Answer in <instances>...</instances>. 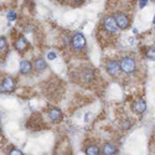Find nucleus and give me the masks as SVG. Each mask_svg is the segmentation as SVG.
I'll return each instance as SVG.
<instances>
[{"label": "nucleus", "mask_w": 155, "mask_h": 155, "mask_svg": "<svg viewBox=\"0 0 155 155\" xmlns=\"http://www.w3.org/2000/svg\"><path fill=\"white\" fill-rule=\"evenodd\" d=\"M119 67H120V70H122L124 73L129 74V73H133V72L135 71L137 63H135V61H134L132 57H124V58H122V61H120Z\"/></svg>", "instance_id": "obj_1"}, {"label": "nucleus", "mask_w": 155, "mask_h": 155, "mask_svg": "<svg viewBox=\"0 0 155 155\" xmlns=\"http://www.w3.org/2000/svg\"><path fill=\"white\" fill-rule=\"evenodd\" d=\"M15 89V82L11 77H4L2 83H0V93H10L14 92Z\"/></svg>", "instance_id": "obj_2"}, {"label": "nucleus", "mask_w": 155, "mask_h": 155, "mask_svg": "<svg viewBox=\"0 0 155 155\" xmlns=\"http://www.w3.org/2000/svg\"><path fill=\"white\" fill-rule=\"evenodd\" d=\"M72 46L77 51H81V50L84 48V46H86V38H84V36L81 32H76L73 35V37H72Z\"/></svg>", "instance_id": "obj_3"}, {"label": "nucleus", "mask_w": 155, "mask_h": 155, "mask_svg": "<svg viewBox=\"0 0 155 155\" xmlns=\"http://www.w3.org/2000/svg\"><path fill=\"white\" fill-rule=\"evenodd\" d=\"M103 26H104L106 31L109 34H117L118 31V26L115 24V20L113 16H108L104 19V22H103Z\"/></svg>", "instance_id": "obj_4"}, {"label": "nucleus", "mask_w": 155, "mask_h": 155, "mask_svg": "<svg viewBox=\"0 0 155 155\" xmlns=\"http://www.w3.org/2000/svg\"><path fill=\"white\" fill-rule=\"evenodd\" d=\"M114 20H115V24H117V26L122 30L127 29L129 26V19L125 14H122V12H118V14H115L114 16Z\"/></svg>", "instance_id": "obj_5"}, {"label": "nucleus", "mask_w": 155, "mask_h": 155, "mask_svg": "<svg viewBox=\"0 0 155 155\" xmlns=\"http://www.w3.org/2000/svg\"><path fill=\"white\" fill-rule=\"evenodd\" d=\"M106 70L110 76H117L119 72V63L117 61L110 60L106 63Z\"/></svg>", "instance_id": "obj_6"}, {"label": "nucleus", "mask_w": 155, "mask_h": 155, "mask_svg": "<svg viewBox=\"0 0 155 155\" xmlns=\"http://www.w3.org/2000/svg\"><path fill=\"white\" fill-rule=\"evenodd\" d=\"M28 46H29V42L24 36H20L15 42V48L19 51V52H24V51L28 48Z\"/></svg>", "instance_id": "obj_7"}, {"label": "nucleus", "mask_w": 155, "mask_h": 155, "mask_svg": "<svg viewBox=\"0 0 155 155\" xmlns=\"http://www.w3.org/2000/svg\"><path fill=\"white\" fill-rule=\"evenodd\" d=\"M48 117L52 122H58L62 119V112L58 108H51L48 110Z\"/></svg>", "instance_id": "obj_8"}, {"label": "nucleus", "mask_w": 155, "mask_h": 155, "mask_svg": "<svg viewBox=\"0 0 155 155\" xmlns=\"http://www.w3.org/2000/svg\"><path fill=\"white\" fill-rule=\"evenodd\" d=\"M147 109V104H145V102L143 99H139L134 104H133V110L138 114H141V113H144Z\"/></svg>", "instance_id": "obj_9"}, {"label": "nucleus", "mask_w": 155, "mask_h": 155, "mask_svg": "<svg viewBox=\"0 0 155 155\" xmlns=\"http://www.w3.org/2000/svg\"><path fill=\"white\" fill-rule=\"evenodd\" d=\"M32 70V64L30 61H26V60H24L20 62V72L22 74H29Z\"/></svg>", "instance_id": "obj_10"}, {"label": "nucleus", "mask_w": 155, "mask_h": 155, "mask_svg": "<svg viewBox=\"0 0 155 155\" xmlns=\"http://www.w3.org/2000/svg\"><path fill=\"white\" fill-rule=\"evenodd\" d=\"M117 151H118L117 148L110 143H106L104 145H103V149H102V153L106 154V155H114V154H117Z\"/></svg>", "instance_id": "obj_11"}, {"label": "nucleus", "mask_w": 155, "mask_h": 155, "mask_svg": "<svg viewBox=\"0 0 155 155\" xmlns=\"http://www.w3.org/2000/svg\"><path fill=\"white\" fill-rule=\"evenodd\" d=\"M82 77H83V80H84L86 83L91 82V81L93 80V77H94L93 71H92V70H89V68H86V70L82 72Z\"/></svg>", "instance_id": "obj_12"}, {"label": "nucleus", "mask_w": 155, "mask_h": 155, "mask_svg": "<svg viewBox=\"0 0 155 155\" xmlns=\"http://www.w3.org/2000/svg\"><path fill=\"white\" fill-rule=\"evenodd\" d=\"M46 67H47V64H46L44 58H36V61H35V68L37 71H44Z\"/></svg>", "instance_id": "obj_13"}, {"label": "nucleus", "mask_w": 155, "mask_h": 155, "mask_svg": "<svg viewBox=\"0 0 155 155\" xmlns=\"http://www.w3.org/2000/svg\"><path fill=\"white\" fill-rule=\"evenodd\" d=\"M86 153H87L88 155H98V154H99V148L96 147V145H91V147L87 148Z\"/></svg>", "instance_id": "obj_14"}, {"label": "nucleus", "mask_w": 155, "mask_h": 155, "mask_svg": "<svg viewBox=\"0 0 155 155\" xmlns=\"http://www.w3.org/2000/svg\"><path fill=\"white\" fill-rule=\"evenodd\" d=\"M8 46V42H6V38L4 36H0V51H4Z\"/></svg>", "instance_id": "obj_15"}, {"label": "nucleus", "mask_w": 155, "mask_h": 155, "mask_svg": "<svg viewBox=\"0 0 155 155\" xmlns=\"http://www.w3.org/2000/svg\"><path fill=\"white\" fill-rule=\"evenodd\" d=\"M6 18H8L9 21H14V20H16V12H15V11H9V12H8V15H6Z\"/></svg>", "instance_id": "obj_16"}, {"label": "nucleus", "mask_w": 155, "mask_h": 155, "mask_svg": "<svg viewBox=\"0 0 155 155\" xmlns=\"http://www.w3.org/2000/svg\"><path fill=\"white\" fill-rule=\"evenodd\" d=\"M147 56H148L150 60H155V47H153V48H149V51H148Z\"/></svg>", "instance_id": "obj_17"}, {"label": "nucleus", "mask_w": 155, "mask_h": 155, "mask_svg": "<svg viewBox=\"0 0 155 155\" xmlns=\"http://www.w3.org/2000/svg\"><path fill=\"white\" fill-rule=\"evenodd\" d=\"M47 58L48 60H55L56 58V54L55 52H48L47 54Z\"/></svg>", "instance_id": "obj_18"}, {"label": "nucleus", "mask_w": 155, "mask_h": 155, "mask_svg": "<svg viewBox=\"0 0 155 155\" xmlns=\"http://www.w3.org/2000/svg\"><path fill=\"white\" fill-rule=\"evenodd\" d=\"M147 3H148V0H140V2H139V8L143 9L147 5Z\"/></svg>", "instance_id": "obj_19"}, {"label": "nucleus", "mask_w": 155, "mask_h": 155, "mask_svg": "<svg viewBox=\"0 0 155 155\" xmlns=\"http://www.w3.org/2000/svg\"><path fill=\"white\" fill-rule=\"evenodd\" d=\"M10 154H12V155H19V154H22V151L19 150V149H12V150L10 151Z\"/></svg>", "instance_id": "obj_20"}, {"label": "nucleus", "mask_w": 155, "mask_h": 155, "mask_svg": "<svg viewBox=\"0 0 155 155\" xmlns=\"http://www.w3.org/2000/svg\"><path fill=\"white\" fill-rule=\"evenodd\" d=\"M74 2H76V4H82L83 0H74Z\"/></svg>", "instance_id": "obj_21"}, {"label": "nucleus", "mask_w": 155, "mask_h": 155, "mask_svg": "<svg viewBox=\"0 0 155 155\" xmlns=\"http://www.w3.org/2000/svg\"><path fill=\"white\" fill-rule=\"evenodd\" d=\"M0 122H2V115H0Z\"/></svg>", "instance_id": "obj_22"}, {"label": "nucleus", "mask_w": 155, "mask_h": 155, "mask_svg": "<svg viewBox=\"0 0 155 155\" xmlns=\"http://www.w3.org/2000/svg\"><path fill=\"white\" fill-rule=\"evenodd\" d=\"M153 22H154V24H155V18H154V21H153Z\"/></svg>", "instance_id": "obj_23"}]
</instances>
